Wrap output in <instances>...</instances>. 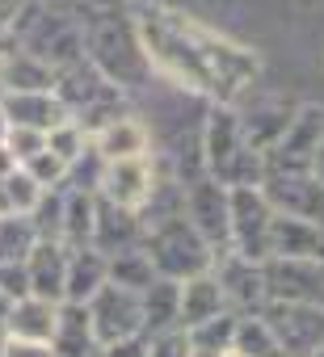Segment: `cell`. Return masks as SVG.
Listing matches in <instances>:
<instances>
[{
    "label": "cell",
    "instance_id": "44",
    "mask_svg": "<svg viewBox=\"0 0 324 357\" xmlns=\"http://www.w3.org/2000/svg\"><path fill=\"white\" fill-rule=\"evenodd\" d=\"M190 357H228V353H215V349H194Z\"/></svg>",
    "mask_w": 324,
    "mask_h": 357
},
{
    "label": "cell",
    "instance_id": "16",
    "mask_svg": "<svg viewBox=\"0 0 324 357\" xmlns=\"http://www.w3.org/2000/svg\"><path fill=\"white\" fill-rule=\"evenodd\" d=\"M105 282H110V257L97 244H68L64 303H89Z\"/></svg>",
    "mask_w": 324,
    "mask_h": 357
},
{
    "label": "cell",
    "instance_id": "3",
    "mask_svg": "<svg viewBox=\"0 0 324 357\" xmlns=\"http://www.w3.org/2000/svg\"><path fill=\"white\" fill-rule=\"evenodd\" d=\"M202 172L215 176L228 190L261 185L265 176V151H257L240 126L236 105H211L202 122Z\"/></svg>",
    "mask_w": 324,
    "mask_h": 357
},
{
    "label": "cell",
    "instance_id": "37",
    "mask_svg": "<svg viewBox=\"0 0 324 357\" xmlns=\"http://www.w3.org/2000/svg\"><path fill=\"white\" fill-rule=\"evenodd\" d=\"M0 290H5L13 303L30 294V269H26V261H5V265H0Z\"/></svg>",
    "mask_w": 324,
    "mask_h": 357
},
{
    "label": "cell",
    "instance_id": "4",
    "mask_svg": "<svg viewBox=\"0 0 324 357\" xmlns=\"http://www.w3.org/2000/svg\"><path fill=\"white\" fill-rule=\"evenodd\" d=\"M143 252L152 257V265H156L160 278H173V282H190V278L215 269V261H219L215 248L202 240V231L186 219V211L147 223Z\"/></svg>",
    "mask_w": 324,
    "mask_h": 357
},
{
    "label": "cell",
    "instance_id": "38",
    "mask_svg": "<svg viewBox=\"0 0 324 357\" xmlns=\"http://www.w3.org/2000/svg\"><path fill=\"white\" fill-rule=\"evenodd\" d=\"M0 357H55L51 340H22V336H5L0 340Z\"/></svg>",
    "mask_w": 324,
    "mask_h": 357
},
{
    "label": "cell",
    "instance_id": "32",
    "mask_svg": "<svg viewBox=\"0 0 324 357\" xmlns=\"http://www.w3.org/2000/svg\"><path fill=\"white\" fill-rule=\"evenodd\" d=\"M30 223H34L38 240H64V185L43 190L38 206L30 211Z\"/></svg>",
    "mask_w": 324,
    "mask_h": 357
},
{
    "label": "cell",
    "instance_id": "1",
    "mask_svg": "<svg viewBox=\"0 0 324 357\" xmlns=\"http://www.w3.org/2000/svg\"><path fill=\"white\" fill-rule=\"evenodd\" d=\"M131 13L143 34L152 68L177 89L211 97V105H236L257 84V55L236 47L232 38H219L215 30L160 5H135Z\"/></svg>",
    "mask_w": 324,
    "mask_h": 357
},
{
    "label": "cell",
    "instance_id": "33",
    "mask_svg": "<svg viewBox=\"0 0 324 357\" xmlns=\"http://www.w3.org/2000/svg\"><path fill=\"white\" fill-rule=\"evenodd\" d=\"M47 147L55 151V155H64L68 164L76 160V155H84L89 147H93V135L76 122V118H68V122H59L55 130H47Z\"/></svg>",
    "mask_w": 324,
    "mask_h": 357
},
{
    "label": "cell",
    "instance_id": "23",
    "mask_svg": "<svg viewBox=\"0 0 324 357\" xmlns=\"http://www.w3.org/2000/svg\"><path fill=\"white\" fill-rule=\"evenodd\" d=\"M93 147H97L105 160H131V155H147V151H152V135H147V126L126 109V114H118L114 122H105V126L93 135Z\"/></svg>",
    "mask_w": 324,
    "mask_h": 357
},
{
    "label": "cell",
    "instance_id": "5",
    "mask_svg": "<svg viewBox=\"0 0 324 357\" xmlns=\"http://www.w3.org/2000/svg\"><path fill=\"white\" fill-rule=\"evenodd\" d=\"M9 38H13L22 51H30L34 59L51 63L55 72L68 68V63H76V59H84L80 26H76L72 17L47 9V5H22V9L13 13V22H9Z\"/></svg>",
    "mask_w": 324,
    "mask_h": 357
},
{
    "label": "cell",
    "instance_id": "19",
    "mask_svg": "<svg viewBox=\"0 0 324 357\" xmlns=\"http://www.w3.org/2000/svg\"><path fill=\"white\" fill-rule=\"evenodd\" d=\"M30 269V294L64 303V278H68V244L64 240H38L26 257Z\"/></svg>",
    "mask_w": 324,
    "mask_h": 357
},
{
    "label": "cell",
    "instance_id": "25",
    "mask_svg": "<svg viewBox=\"0 0 324 357\" xmlns=\"http://www.w3.org/2000/svg\"><path fill=\"white\" fill-rule=\"evenodd\" d=\"M236 114H240V126H244L249 143H253L257 151H270V147L282 139V130L290 126V118H295V105L257 101V105H249V109H236Z\"/></svg>",
    "mask_w": 324,
    "mask_h": 357
},
{
    "label": "cell",
    "instance_id": "21",
    "mask_svg": "<svg viewBox=\"0 0 324 357\" xmlns=\"http://www.w3.org/2000/svg\"><path fill=\"white\" fill-rule=\"evenodd\" d=\"M223 311H232V303H228V290H223V282H219L215 269L182 282V328L207 324V319H215Z\"/></svg>",
    "mask_w": 324,
    "mask_h": 357
},
{
    "label": "cell",
    "instance_id": "2",
    "mask_svg": "<svg viewBox=\"0 0 324 357\" xmlns=\"http://www.w3.org/2000/svg\"><path fill=\"white\" fill-rule=\"evenodd\" d=\"M80 38H84V55L89 63L110 80L118 84L122 93L126 89H139L152 72V59H147V47H143V34L135 26V13H122V9H97L80 22Z\"/></svg>",
    "mask_w": 324,
    "mask_h": 357
},
{
    "label": "cell",
    "instance_id": "28",
    "mask_svg": "<svg viewBox=\"0 0 324 357\" xmlns=\"http://www.w3.org/2000/svg\"><path fill=\"white\" fill-rule=\"evenodd\" d=\"M232 353H244V357H286L274 328L265 324V315H240L236 324V336H232Z\"/></svg>",
    "mask_w": 324,
    "mask_h": 357
},
{
    "label": "cell",
    "instance_id": "41",
    "mask_svg": "<svg viewBox=\"0 0 324 357\" xmlns=\"http://www.w3.org/2000/svg\"><path fill=\"white\" fill-rule=\"evenodd\" d=\"M13 168H22V164H17V155L9 151V143H0V176L13 172Z\"/></svg>",
    "mask_w": 324,
    "mask_h": 357
},
{
    "label": "cell",
    "instance_id": "35",
    "mask_svg": "<svg viewBox=\"0 0 324 357\" xmlns=\"http://www.w3.org/2000/svg\"><path fill=\"white\" fill-rule=\"evenodd\" d=\"M190 353H194V344H190V332L186 328L147 336V357H190Z\"/></svg>",
    "mask_w": 324,
    "mask_h": 357
},
{
    "label": "cell",
    "instance_id": "20",
    "mask_svg": "<svg viewBox=\"0 0 324 357\" xmlns=\"http://www.w3.org/2000/svg\"><path fill=\"white\" fill-rule=\"evenodd\" d=\"M51 349H55V357H97L101 353V340L93 332L84 303H59V324H55Z\"/></svg>",
    "mask_w": 324,
    "mask_h": 357
},
{
    "label": "cell",
    "instance_id": "43",
    "mask_svg": "<svg viewBox=\"0 0 324 357\" xmlns=\"http://www.w3.org/2000/svg\"><path fill=\"white\" fill-rule=\"evenodd\" d=\"M311 168H316V176L324 181V139H320V151H316V160H311Z\"/></svg>",
    "mask_w": 324,
    "mask_h": 357
},
{
    "label": "cell",
    "instance_id": "42",
    "mask_svg": "<svg viewBox=\"0 0 324 357\" xmlns=\"http://www.w3.org/2000/svg\"><path fill=\"white\" fill-rule=\"evenodd\" d=\"M9 130H13V122H9V114H5V105H0V143L9 139Z\"/></svg>",
    "mask_w": 324,
    "mask_h": 357
},
{
    "label": "cell",
    "instance_id": "36",
    "mask_svg": "<svg viewBox=\"0 0 324 357\" xmlns=\"http://www.w3.org/2000/svg\"><path fill=\"white\" fill-rule=\"evenodd\" d=\"M5 143H9V151L17 155V164H26L30 155H38V151L47 147V135H43V130H30V126H13Z\"/></svg>",
    "mask_w": 324,
    "mask_h": 357
},
{
    "label": "cell",
    "instance_id": "34",
    "mask_svg": "<svg viewBox=\"0 0 324 357\" xmlns=\"http://www.w3.org/2000/svg\"><path fill=\"white\" fill-rule=\"evenodd\" d=\"M22 168L34 176L43 190H55V185H64V181H68V160H64V155H55L51 147H43L38 155H30Z\"/></svg>",
    "mask_w": 324,
    "mask_h": 357
},
{
    "label": "cell",
    "instance_id": "26",
    "mask_svg": "<svg viewBox=\"0 0 324 357\" xmlns=\"http://www.w3.org/2000/svg\"><path fill=\"white\" fill-rule=\"evenodd\" d=\"M97 223V194L64 185V244H93Z\"/></svg>",
    "mask_w": 324,
    "mask_h": 357
},
{
    "label": "cell",
    "instance_id": "14",
    "mask_svg": "<svg viewBox=\"0 0 324 357\" xmlns=\"http://www.w3.org/2000/svg\"><path fill=\"white\" fill-rule=\"evenodd\" d=\"M215 273H219V282H223V290H228L232 311L257 315V311L270 303L261 261H244V257H236V252H223V257L215 261Z\"/></svg>",
    "mask_w": 324,
    "mask_h": 357
},
{
    "label": "cell",
    "instance_id": "30",
    "mask_svg": "<svg viewBox=\"0 0 324 357\" xmlns=\"http://www.w3.org/2000/svg\"><path fill=\"white\" fill-rule=\"evenodd\" d=\"M34 244H38V231H34L30 215H0V265L26 261Z\"/></svg>",
    "mask_w": 324,
    "mask_h": 357
},
{
    "label": "cell",
    "instance_id": "24",
    "mask_svg": "<svg viewBox=\"0 0 324 357\" xmlns=\"http://www.w3.org/2000/svg\"><path fill=\"white\" fill-rule=\"evenodd\" d=\"M55 324H59V303L43 298V294H26L13 303L5 328H9V336H22V340H51Z\"/></svg>",
    "mask_w": 324,
    "mask_h": 357
},
{
    "label": "cell",
    "instance_id": "31",
    "mask_svg": "<svg viewBox=\"0 0 324 357\" xmlns=\"http://www.w3.org/2000/svg\"><path fill=\"white\" fill-rule=\"evenodd\" d=\"M236 324H240V311H223V315H215V319H207V324H194V328H186V332H190V344H194V349L232 353Z\"/></svg>",
    "mask_w": 324,
    "mask_h": 357
},
{
    "label": "cell",
    "instance_id": "10",
    "mask_svg": "<svg viewBox=\"0 0 324 357\" xmlns=\"http://www.w3.org/2000/svg\"><path fill=\"white\" fill-rule=\"evenodd\" d=\"M84 307H89V319H93V332H97L101 344H118V340L143 336V303H139V290H126V286L105 282Z\"/></svg>",
    "mask_w": 324,
    "mask_h": 357
},
{
    "label": "cell",
    "instance_id": "40",
    "mask_svg": "<svg viewBox=\"0 0 324 357\" xmlns=\"http://www.w3.org/2000/svg\"><path fill=\"white\" fill-rule=\"evenodd\" d=\"M9 311H13V298H9L5 290H0V340L9 336V328H5V324H9Z\"/></svg>",
    "mask_w": 324,
    "mask_h": 357
},
{
    "label": "cell",
    "instance_id": "8",
    "mask_svg": "<svg viewBox=\"0 0 324 357\" xmlns=\"http://www.w3.org/2000/svg\"><path fill=\"white\" fill-rule=\"evenodd\" d=\"M257 315L274 328L286 357H320L324 353V307L316 303H265Z\"/></svg>",
    "mask_w": 324,
    "mask_h": 357
},
{
    "label": "cell",
    "instance_id": "11",
    "mask_svg": "<svg viewBox=\"0 0 324 357\" xmlns=\"http://www.w3.org/2000/svg\"><path fill=\"white\" fill-rule=\"evenodd\" d=\"M261 273H265L270 303H316V307H324V261L265 257Z\"/></svg>",
    "mask_w": 324,
    "mask_h": 357
},
{
    "label": "cell",
    "instance_id": "45",
    "mask_svg": "<svg viewBox=\"0 0 324 357\" xmlns=\"http://www.w3.org/2000/svg\"><path fill=\"white\" fill-rule=\"evenodd\" d=\"M228 357H244V353H228Z\"/></svg>",
    "mask_w": 324,
    "mask_h": 357
},
{
    "label": "cell",
    "instance_id": "27",
    "mask_svg": "<svg viewBox=\"0 0 324 357\" xmlns=\"http://www.w3.org/2000/svg\"><path fill=\"white\" fill-rule=\"evenodd\" d=\"M156 278H160V273H156L152 257L143 252V244H139V248H122V252L110 257V282H114V286H126V290H139V294H143Z\"/></svg>",
    "mask_w": 324,
    "mask_h": 357
},
{
    "label": "cell",
    "instance_id": "6",
    "mask_svg": "<svg viewBox=\"0 0 324 357\" xmlns=\"http://www.w3.org/2000/svg\"><path fill=\"white\" fill-rule=\"evenodd\" d=\"M261 194L278 215L324 223V181L316 176V168H265Z\"/></svg>",
    "mask_w": 324,
    "mask_h": 357
},
{
    "label": "cell",
    "instance_id": "18",
    "mask_svg": "<svg viewBox=\"0 0 324 357\" xmlns=\"http://www.w3.org/2000/svg\"><path fill=\"white\" fill-rule=\"evenodd\" d=\"M270 257H303V261H324V223L278 215L270 227Z\"/></svg>",
    "mask_w": 324,
    "mask_h": 357
},
{
    "label": "cell",
    "instance_id": "9",
    "mask_svg": "<svg viewBox=\"0 0 324 357\" xmlns=\"http://www.w3.org/2000/svg\"><path fill=\"white\" fill-rule=\"evenodd\" d=\"M186 219L202 231V240L215 248V257H223L228 236H232V190L202 172L198 181L186 185Z\"/></svg>",
    "mask_w": 324,
    "mask_h": 357
},
{
    "label": "cell",
    "instance_id": "39",
    "mask_svg": "<svg viewBox=\"0 0 324 357\" xmlns=\"http://www.w3.org/2000/svg\"><path fill=\"white\" fill-rule=\"evenodd\" d=\"M97 357H147V336H131V340H118V344H101Z\"/></svg>",
    "mask_w": 324,
    "mask_h": 357
},
{
    "label": "cell",
    "instance_id": "17",
    "mask_svg": "<svg viewBox=\"0 0 324 357\" xmlns=\"http://www.w3.org/2000/svg\"><path fill=\"white\" fill-rule=\"evenodd\" d=\"M0 105H5L13 126H30V130H43V135L72 118L55 89H43V93H0Z\"/></svg>",
    "mask_w": 324,
    "mask_h": 357
},
{
    "label": "cell",
    "instance_id": "22",
    "mask_svg": "<svg viewBox=\"0 0 324 357\" xmlns=\"http://www.w3.org/2000/svg\"><path fill=\"white\" fill-rule=\"evenodd\" d=\"M139 303H143V336H160V332L182 328V282L156 278L139 294Z\"/></svg>",
    "mask_w": 324,
    "mask_h": 357
},
{
    "label": "cell",
    "instance_id": "7",
    "mask_svg": "<svg viewBox=\"0 0 324 357\" xmlns=\"http://www.w3.org/2000/svg\"><path fill=\"white\" fill-rule=\"evenodd\" d=\"M270 227H274V206L261 194V185L232 190V236L228 252L244 261H265L270 257Z\"/></svg>",
    "mask_w": 324,
    "mask_h": 357
},
{
    "label": "cell",
    "instance_id": "15",
    "mask_svg": "<svg viewBox=\"0 0 324 357\" xmlns=\"http://www.w3.org/2000/svg\"><path fill=\"white\" fill-rule=\"evenodd\" d=\"M143 215L135 211V206H118V202H110V198H101L97 194V223H93V244L105 252V257H114V252H122V248H139L143 244Z\"/></svg>",
    "mask_w": 324,
    "mask_h": 357
},
{
    "label": "cell",
    "instance_id": "13",
    "mask_svg": "<svg viewBox=\"0 0 324 357\" xmlns=\"http://www.w3.org/2000/svg\"><path fill=\"white\" fill-rule=\"evenodd\" d=\"M156 164H152V155H131V160H105V168H101V185H97V194L101 198H110V202H118V206H143L147 202V194L156 190Z\"/></svg>",
    "mask_w": 324,
    "mask_h": 357
},
{
    "label": "cell",
    "instance_id": "12",
    "mask_svg": "<svg viewBox=\"0 0 324 357\" xmlns=\"http://www.w3.org/2000/svg\"><path fill=\"white\" fill-rule=\"evenodd\" d=\"M324 139V105H295L290 126L265 151V168H311Z\"/></svg>",
    "mask_w": 324,
    "mask_h": 357
},
{
    "label": "cell",
    "instance_id": "29",
    "mask_svg": "<svg viewBox=\"0 0 324 357\" xmlns=\"http://www.w3.org/2000/svg\"><path fill=\"white\" fill-rule=\"evenodd\" d=\"M43 198V185L26 168H13L0 176V215H30Z\"/></svg>",
    "mask_w": 324,
    "mask_h": 357
}]
</instances>
